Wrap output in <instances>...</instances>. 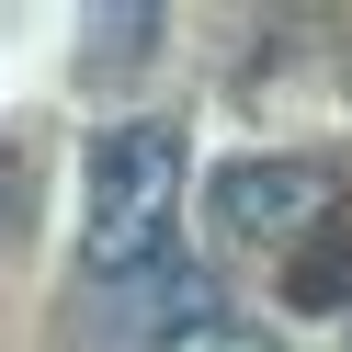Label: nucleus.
<instances>
[{"instance_id":"nucleus-1","label":"nucleus","mask_w":352,"mask_h":352,"mask_svg":"<svg viewBox=\"0 0 352 352\" xmlns=\"http://www.w3.org/2000/svg\"><path fill=\"white\" fill-rule=\"evenodd\" d=\"M80 205H91V284H137L170 261V205H182V125L160 114H125L91 137L80 160Z\"/></svg>"},{"instance_id":"nucleus-2","label":"nucleus","mask_w":352,"mask_h":352,"mask_svg":"<svg viewBox=\"0 0 352 352\" xmlns=\"http://www.w3.org/2000/svg\"><path fill=\"white\" fill-rule=\"evenodd\" d=\"M205 216L228 239H261V250H307L341 216V170L329 160H228L205 182Z\"/></svg>"},{"instance_id":"nucleus-3","label":"nucleus","mask_w":352,"mask_h":352,"mask_svg":"<svg viewBox=\"0 0 352 352\" xmlns=\"http://www.w3.org/2000/svg\"><path fill=\"white\" fill-rule=\"evenodd\" d=\"M102 296H114V307L91 318V341H102V352H170L182 329L228 318V296H216V273H205V261H182V250H170L160 273H137V284H102Z\"/></svg>"},{"instance_id":"nucleus-4","label":"nucleus","mask_w":352,"mask_h":352,"mask_svg":"<svg viewBox=\"0 0 352 352\" xmlns=\"http://www.w3.org/2000/svg\"><path fill=\"white\" fill-rule=\"evenodd\" d=\"M284 307H307V318H341V307H352V239L341 228H329L318 250L284 261Z\"/></svg>"},{"instance_id":"nucleus-5","label":"nucleus","mask_w":352,"mask_h":352,"mask_svg":"<svg viewBox=\"0 0 352 352\" xmlns=\"http://www.w3.org/2000/svg\"><path fill=\"white\" fill-rule=\"evenodd\" d=\"M91 46H80V69L91 80H125V69H148V57H160V12H91Z\"/></svg>"},{"instance_id":"nucleus-6","label":"nucleus","mask_w":352,"mask_h":352,"mask_svg":"<svg viewBox=\"0 0 352 352\" xmlns=\"http://www.w3.org/2000/svg\"><path fill=\"white\" fill-rule=\"evenodd\" d=\"M170 352H273V329H250V318H205V329H182Z\"/></svg>"}]
</instances>
